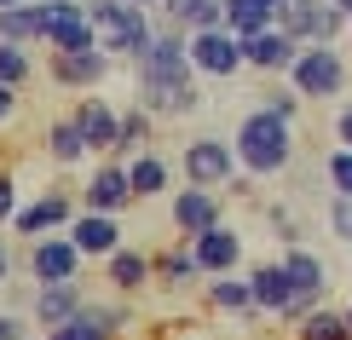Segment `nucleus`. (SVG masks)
I'll return each instance as SVG.
<instances>
[{"label": "nucleus", "instance_id": "1", "mask_svg": "<svg viewBox=\"0 0 352 340\" xmlns=\"http://www.w3.org/2000/svg\"><path fill=\"white\" fill-rule=\"evenodd\" d=\"M237 156H243V168H248V173H283V168H289V156H295V133H289V115H277V110H254V115H243V127H237Z\"/></svg>", "mask_w": 352, "mask_h": 340}, {"label": "nucleus", "instance_id": "2", "mask_svg": "<svg viewBox=\"0 0 352 340\" xmlns=\"http://www.w3.org/2000/svg\"><path fill=\"white\" fill-rule=\"evenodd\" d=\"M87 23H93V35H98V47L104 52H133L144 58L151 52V23H144V12L133 6V0H98L93 12H87Z\"/></svg>", "mask_w": 352, "mask_h": 340}, {"label": "nucleus", "instance_id": "3", "mask_svg": "<svg viewBox=\"0 0 352 340\" xmlns=\"http://www.w3.org/2000/svg\"><path fill=\"white\" fill-rule=\"evenodd\" d=\"M289 81H295L300 98H335L346 87V64L335 47H306L295 64H289Z\"/></svg>", "mask_w": 352, "mask_h": 340}, {"label": "nucleus", "instance_id": "4", "mask_svg": "<svg viewBox=\"0 0 352 340\" xmlns=\"http://www.w3.org/2000/svg\"><path fill=\"white\" fill-rule=\"evenodd\" d=\"M190 64H197L202 76H237L248 64V47L231 29H202V35H190Z\"/></svg>", "mask_w": 352, "mask_h": 340}, {"label": "nucleus", "instance_id": "5", "mask_svg": "<svg viewBox=\"0 0 352 340\" xmlns=\"http://www.w3.org/2000/svg\"><path fill=\"white\" fill-rule=\"evenodd\" d=\"M202 98H197V87H190V76H139V110L144 115H185V110H197Z\"/></svg>", "mask_w": 352, "mask_h": 340}, {"label": "nucleus", "instance_id": "6", "mask_svg": "<svg viewBox=\"0 0 352 340\" xmlns=\"http://www.w3.org/2000/svg\"><path fill=\"white\" fill-rule=\"evenodd\" d=\"M47 41H52V52H87V47H98L87 12L69 6V0H47Z\"/></svg>", "mask_w": 352, "mask_h": 340}, {"label": "nucleus", "instance_id": "7", "mask_svg": "<svg viewBox=\"0 0 352 340\" xmlns=\"http://www.w3.org/2000/svg\"><path fill=\"white\" fill-rule=\"evenodd\" d=\"M185 173H190V185H226L231 179V144H219V139H197V144H185Z\"/></svg>", "mask_w": 352, "mask_h": 340}, {"label": "nucleus", "instance_id": "8", "mask_svg": "<svg viewBox=\"0 0 352 340\" xmlns=\"http://www.w3.org/2000/svg\"><path fill=\"white\" fill-rule=\"evenodd\" d=\"M283 271H289V283H295V312H289V317H312L318 312V294H324V265H318L312 254H300V248H289Z\"/></svg>", "mask_w": 352, "mask_h": 340}, {"label": "nucleus", "instance_id": "9", "mask_svg": "<svg viewBox=\"0 0 352 340\" xmlns=\"http://www.w3.org/2000/svg\"><path fill=\"white\" fill-rule=\"evenodd\" d=\"M237 254H243V236H237V231H226V225L202 231L197 242H190V260H197V271H214V277H226L231 265H237Z\"/></svg>", "mask_w": 352, "mask_h": 340}, {"label": "nucleus", "instance_id": "10", "mask_svg": "<svg viewBox=\"0 0 352 340\" xmlns=\"http://www.w3.org/2000/svg\"><path fill=\"white\" fill-rule=\"evenodd\" d=\"M139 76H190V41H179V35H156L151 52L139 58Z\"/></svg>", "mask_w": 352, "mask_h": 340}, {"label": "nucleus", "instance_id": "11", "mask_svg": "<svg viewBox=\"0 0 352 340\" xmlns=\"http://www.w3.org/2000/svg\"><path fill=\"white\" fill-rule=\"evenodd\" d=\"M173 219H179V231L202 236V231L219 225V202H214L202 185H190V190H179V196H173Z\"/></svg>", "mask_w": 352, "mask_h": 340}, {"label": "nucleus", "instance_id": "12", "mask_svg": "<svg viewBox=\"0 0 352 340\" xmlns=\"http://www.w3.org/2000/svg\"><path fill=\"white\" fill-rule=\"evenodd\" d=\"M248 283H254V306H260V312H283V317L295 312V283H289L283 265H260Z\"/></svg>", "mask_w": 352, "mask_h": 340}, {"label": "nucleus", "instance_id": "13", "mask_svg": "<svg viewBox=\"0 0 352 340\" xmlns=\"http://www.w3.org/2000/svg\"><path fill=\"white\" fill-rule=\"evenodd\" d=\"M104 76V47H87V52H52V81L64 87H93Z\"/></svg>", "mask_w": 352, "mask_h": 340}, {"label": "nucleus", "instance_id": "14", "mask_svg": "<svg viewBox=\"0 0 352 340\" xmlns=\"http://www.w3.org/2000/svg\"><path fill=\"white\" fill-rule=\"evenodd\" d=\"M76 254H81L76 242H58L52 236V242H35V260L29 265H35L41 283H76Z\"/></svg>", "mask_w": 352, "mask_h": 340}, {"label": "nucleus", "instance_id": "15", "mask_svg": "<svg viewBox=\"0 0 352 340\" xmlns=\"http://www.w3.org/2000/svg\"><path fill=\"white\" fill-rule=\"evenodd\" d=\"M122 202H133V179H127V168H104L93 185H87V208H93V214H116Z\"/></svg>", "mask_w": 352, "mask_h": 340}, {"label": "nucleus", "instance_id": "16", "mask_svg": "<svg viewBox=\"0 0 352 340\" xmlns=\"http://www.w3.org/2000/svg\"><path fill=\"white\" fill-rule=\"evenodd\" d=\"M116 323H122V312H93V306H81V312L69 323H58L47 340H110Z\"/></svg>", "mask_w": 352, "mask_h": 340}, {"label": "nucleus", "instance_id": "17", "mask_svg": "<svg viewBox=\"0 0 352 340\" xmlns=\"http://www.w3.org/2000/svg\"><path fill=\"white\" fill-rule=\"evenodd\" d=\"M243 47H248V64H260V69H289V64L300 58V52H295L300 41H289L283 29H266V35L243 41Z\"/></svg>", "mask_w": 352, "mask_h": 340}, {"label": "nucleus", "instance_id": "18", "mask_svg": "<svg viewBox=\"0 0 352 340\" xmlns=\"http://www.w3.org/2000/svg\"><path fill=\"white\" fill-rule=\"evenodd\" d=\"M277 12L266 6V0H226V29L237 41H254V35H266Z\"/></svg>", "mask_w": 352, "mask_h": 340}, {"label": "nucleus", "instance_id": "19", "mask_svg": "<svg viewBox=\"0 0 352 340\" xmlns=\"http://www.w3.org/2000/svg\"><path fill=\"white\" fill-rule=\"evenodd\" d=\"M81 312V294H76V283H47L35 294V317L47 323V329H58V323H69Z\"/></svg>", "mask_w": 352, "mask_h": 340}, {"label": "nucleus", "instance_id": "20", "mask_svg": "<svg viewBox=\"0 0 352 340\" xmlns=\"http://www.w3.org/2000/svg\"><path fill=\"white\" fill-rule=\"evenodd\" d=\"M76 127L87 133V144H98V150H116V139H122V122L110 115V104H98V98H87Z\"/></svg>", "mask_w": 352, "mask_h": 340}, {"label": "nucleus", "instance_id": "21", "mask_svg": "<svg viewBox=\"0 0 352 340\" xmlns=\"http://www.w3.org/2000/svg\"><path fill=\"white\" fill-rule=\"evenodd\" d=\"M116 242H122V231H116L110 214L76 219V248H81V254H116Z\"/></svg>", "mask_w": 352, "mask_h": 340}, {"label": "nucleus", "instance_id": "22", "mask_svg": "<svg viewBox=\"0 0 352 340\" xmlns=\"http://www.w3.org/2000/svg\"><path fill=\"white\" fill-rule=\"evenodd\" d=\"M47 35V6H12L0 12V41H12V47H23V41Z\"/></svg>", "mask_w": 352, "mask_h": 340}, {"label": "nucleus", "instance_id": "23", "mask_svg": "<svg viewBox=\"0 0 352 340\" xmlns=\"http://www.w3.org/2000/svg\"><path fill=\"white\" fill-rule=\"evenodd\" d=\"M173 23H190V35L202 29H226V0H168Z\"/></svg>", "mask_w": 352, "mask_h": 340}, {"label": "nucleus", "instance_id": "24", "mask_svg": "<svg viewBox=\"0 0 352 340\" xmlns=\"http://www.w3.org/2000/svg\"><path fill=\"white\" fill-rule=\"evenodd\" d=\"M64 219H69V202L52 190V196H41L35 208L18 214V231H47V225H64Z\"/></svg>", "mask_w": 352, "mask_h": 340}, {"label": "nucleus", "instance_id": "25", "mask_svg": "<svg viewBox=\"0 0 352 340\" xmlns=\"http://www.w3.org/2000/svg\"><path fill=\"white\" fill-rule=\"evenodd\" d=\"M341 23H346L341 0H312V47H335Z\"/></svg>", "mask_w": 352, "mask_h": 340}, {"label": "nucleus", "instance_id": "26", "mask_svg": "<svg viewBox=\"0 0 352 340\" xmlns=\"http://www.w3.org/2000/svg\"><path fill=\"white\" fill-rule=\"evenodd\" d=\"M144 277H151V260H144V254H127V248L110 254V283L116 288H139Z\"/></svg>", "mask_w": 352, "mask_h": 340}, {"label": "nucleus", "instance_id": "27", "mask_svg": "<svg viewBox=\"0 0 352 340\" xmlns=\"http://www.w3.org/2000/svg\"><path fill=\"white\" fill-rule=\"evenodd\" d=\"M300 340H352L346 312H312V317H300Z\"/></svg>", "mask_w": 352, "mask_h": 340}, {"label": "nucleus", "instance_id": "28", "mask_svg": "<svg viewBox=\"0 0 352 340\" xmlns=\"http://www.w3.org/2000/svg\"><path fill=\"white\" fill-rule=\"evenodd\" d=\"M127 179H133V196H156V190L168 185V168L156 156H139L133 168H127Z\"/></svg>", "mask_w": 352, "mask_h": 340}, {"label": "nucleus", "instance_id": "29", "mask_svg": "<svg viewBox=\"0 0 352 340\" xmlns=\"http://www.w3.org/2000/svg\"><path fill=\"white\" fill-rule=\"evenodd\" d=\"M214 306H226V312H248V306H254V283L219 277V283H214Z\"/></svg>", "mask_w": 352, "mask_h": 340}, {"label": "nucleus", "instance_id": "30", "mask_svg": "<svg viewBox=\"0 0 352 340\" xmlns=\"http://www.w3.org/2000/svg\"><path fill=\"white\" fill-rule=\"evenodd\" d=\"M47 144H52V156H58V161H76V156L87 150V133H81L76 122H58V127H52V139H47Z\"/></svg>", "mask_w": 352, "mask_h": 340}, {"label": "nucleus", "instance_id": "31", "mask_svg": "<svg viewBox=\"0 0 352 340\" xmlns=\"http://www.w3.org/2000/svg\"><path fill=\"white\" fill-rule=\"evenodd\" d=\"M29 76V58L12 47V41H0V87H18Z\"/></svg>", "mask_w": 352, "mask_h": 340}, {"label": "nucleus", "instance_id": "32", "mask_svg": "<svg viewBox=\"0 0 352 340\" xmlns=\"http://www.w3.org/2000/svg\"><path fill=\"white\" fill-rule=\"evenodd\" d=\"M329 185L341 190V196H352V150H346V144L329 156Z\"/></svg>", "mask_w": 352, "mask_h": 340}, {"label": "nucleus", "instance_id": "33", "mask_svg": "<svg viewBox=\"0 0 352 340\" xmlns=\"http://www.w3.org/2000/svg\"><path fill=\"white\" fill-rule=\"evenodd\" d=\"M156 271H162V283H185V277L197 271V260H190V254H162V260H156Z\"/></svg>", "mask_w": 352, "mask_h": 340}, {"label": "nucleus", "instance_id": "34", "mask_svg": "<svg viewBox=\"0 0 352 340\" xmlns=\"http://www.w3.org/2000/svg\"><path fill=\"white\" fill-rule=\"evenodd\" d=\"M329 231L341 236V242H352V196H335L329 202Z\"/></svg>", "mask_w": 352, "mask_h": 340}, {"label": "nucleus", "instance_id": "35", "mask_svg": "<svg viewBox=\"0 0 352 340\" xmlns=\"http://www.w3.org/2000/svg\"><path fill=\"white\" fill-rule=\"evenodd\" d=\"M139 139H144V110H139V115H127V122H122V139H116V150H133Z\"/></svg>", "mask_w": 352, "mask_h": 340}, {"label": "nucleus", "instance_id": "36", "mask_svg": "<svg viewBox=\"0 0 352 340\" xmlns=\"http://www.w3.org/2000/svg\"><path fill=\"white\" fill-rule=\"evenodd\" d=\"M335 133H341V144L352 150V110H341V122H335Z\"/></svg>", "mask_w": 352, "mask_h": 340}, {"label": "nucleus", "instance_id": "37", "mask_svg": "<svg viewBox=\"0 0 352 340\" xmlns=\"http://www.w3.org/2000/svg\"><path fill=\"white\" fill-rule=\"evenodd\" d=\"M12 214V179H0V219Z\"/></svg>", "mask_w": 352, "mask_h": 340}, {"label": "nucleus", "instance_id": "38", "mask_svg": "<svg viewBox=\"0 0 352 340\" xmlns=\"http://www.w3.org/2000/svg\"><path fill=\"white\" fill-rule=\"evenodd\" d=\"M0 340H23V329H18L12 317H0Z\"/></svg>", "mask_w": 352, "mask_h": 340}, {"label": "nucleus", "instance_id": "39", "mask_svg": "<svg viewBox=\"0 0 352 340\" xmlns=\"http://www.w3.org/2000/svg\"><path fill=\"white\" fill-rule=\"evenodd\" d=\"M12 104H18V98H12V87H0V122L12 115Z\"/></svg>", "mask_w": 352, "mask_h": 340}, {"label": "nucleus", "instance_id": "40", "mask_svg": "<svg viewBox=\"0 0 352 340\" xmlns=\"http://www.w3.org/2000/svg\"><path fill=\"white\" fill-rule=\"evenodd\" d=\"M12 6H23V0H0V12H12Z\"/></svg>", "mask_w": 352, "mask_h": 340}, {"label": "nucleus", "instance_id": "41", "mask_svg": "<svg viewBox=\"0 0 352 340\" xmlns=\"http://www.w3.org/2000/svg\"><path fill=\"white\" fill-rule=\"evenodd\" d=\"M266 6H272V12H283V6H289V0H266Z\"/></svg>", "mask_w": 352, "mask_h": 340}, {"label": "nucleus", "instance_id": "42", "mask_svg": "<svg viewBox=\"0 0 352 340\" xmlns=\"http://www.w3.org/2000/svg\"><path fill=\"white\" fill-rule=\"evenodd\" d=\"M0 277H6V248H0Z\"/></svg>", "mask_w": 352, "mask_h": 340}, {"label": "nucleus", "instance_id": "43", "mask_svg": "<svg viewBox=\"0 0 352 340\" xmlns=\"http://www.w3.org/2000/svg\"><path fill=\"white\" fill-rule=\"evenodd\" d=\"M341 12H346V18H352V0H341Z\"/></svg>", "mask_w": 352, "mask_h": 340}, {"label": "nucleus", "instance_id": "44", "mask_svg": "<svg viewBox=\"0 0 352 340\" xmlns=\"http://www.w3.org/2000/svg\"><path fill=\"white\" fill-rule=\"evenodd\" d=\"M346 329H352V306H346Z\"/></svg>", "mask_w": 352, "mask_h": 340}, {"label": "nucleus", "instance_id": "45", "mask_svg": "<svg viewBox=\"0 0 352 340\" xmlns=\"http://www.w3.org/2000/svg\"><path fill=\"white\" fill-rule=\"evenodd\" d=\"M133 6H151V0H133Z\"/></svg>", "mask_w": 352, "mask_h": 340}]
</instances>
